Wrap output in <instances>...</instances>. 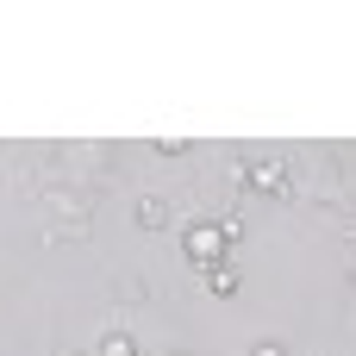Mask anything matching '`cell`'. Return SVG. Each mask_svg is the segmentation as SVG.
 Masks as SVG:
<instances>
[{"label":"cell","instance_id":"obj_1","mask_svg":"<svg viewBox=\"0 0 356 356\" xmlns=\"http://www.w3.org/2000/svg\"><path fill=\"white\" fill-rule=\"evenodd\" d=\"M244 238V225L238 219H200V225H188V238H181V250L200 263V269H213V263H225V250Z\"/></svg>","mask_w":356,"mask_h":356},{"label":"cell","instance_id":"obj_2","mask_svg":"<svg viewBox=\"0 0 356 356\" xmlns=\"http://www.w3.org/2000/svg\"><path fill=\"white\" fill-rule=\"evenodd\" d=\"M244 188H250V194L282 200V194H288V169H282V163H269V156H257V163L244 169Z\"/></svg>","mask_w":356,"mask_h":356},{"label":"cell","instance_id":"obj_3","mask_svg":"<svg viewBox=\"0 0 356 356\" xmlns=\"http://www.w3.org/2000/svg\"><path fill=\"white\" fill-rule=\"evenodd\" d=\"M207 294L232 300V294H238V269H232V263H213V269H207Z\"/></svg>","mask_w":356,"mask_h":356},{"label":"cell","instance_id":"obj_4","mask_svg":"<svg viewBox=\"0 0 356 356\" xmlns=\"http://www.w3.org/2000/svg\"><path fill=\"white\" fill-rule=\"evenodd\" d=\"M100 356H138L131 332H106V338H100Z\"/></svg>","mask_w":356,"mask_h":356},{"label":"cell","instance_id":"obj_5","mask_svg":"<svg viewBox=\"0 0 356 356\" xmlns=\"http://www.w3.org/2000/svg\"><path fill=\"white\" fill-rule=\"evenodd\" d=\"M138 225H163V200H138Z\"/></svg>","mask_w":356,"mask_h":356},{"label":"cell","instance_id":"obj_6","mask_svg":"<svg viewBox=\"0 0 356 356\" xmlns=\"http://www.w3.org/2000/svg\"><path fill=\"white\" fill-rule=\"evenodd\" d=\"M250 356H288V350H282V344H269V338H263V344H257V350H250Z\"/></svg>","mask_w":356,"mask_h":356}]
</instances>
